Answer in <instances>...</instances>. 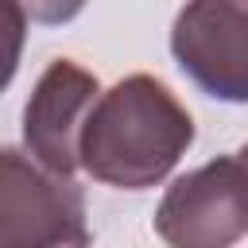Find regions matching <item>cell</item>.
I'll list each match as a JSON object with an SVG mask.
<instances>
[{
    "mask_svg": "<svg viewBox=\"0 0 248 248\" xmlns=\"http://www.w3.org/2000/svg\"><path fill=\"white\" fill-rule=\"evenodd\" d=\"M194 143V116L151 74L108 85L81 136V170L112 190L159 186Z\"/></svg>",
    "mask_w": 248,
    "mask_h": 248,
    "instance_id": "cell-1",
    "label": "cell"
},
{
    "mask_svg": "<svg viewBox=\"0 0 248 248\" xmlns=\"http://www.w3.org/2000/svg\"><path fill=\"white\" fill-rule=\"evenodd\" d=\"M85 194L74 174L50 170L31 151H0V244L4 248H85Z\"/></svg>",
    "mask_w": 248,
    "mask_h": 248,
    "instance_id": "cell-2",
    "label": "cell"
},
{
    "mask_svg": "<svg viewBox=\"0 0 248 248\" xmlns=\"http://www.w3.org/2000/svg\"><path fill=\"white\" fill-rule=\"evenodd\" d=\"M155 236L170 248H229L248 236V163L217 155L178 174L155 205Z\"/></svg>",
    "mask_w": 248,
    "mask_h": 248,
    "instance_id": "cell-3",
    "label": "cell"
},
{
    "mask_svg": "<svg viewBox=\"0 0 248 248\" xmlns=\"http://www.w3.org/2000/svg\"><path fill=\"white\" fill-rule=\"evenodd\" d=\"M178 70L213 101H248V0H186L170 23Z\"/></svg>",
    "mask_w": 248,
    "mask_h": 248,
    "instance_id": "cell-4",
    "label": "cell"
},
{
    "mask_svg": "<svg viewBox=\"0 0 248 248\" xmlns=\"http://www.w3.org/2000/svg\"><path fill=\"white\" fill-rule=\"evenodd\" d=\"M97 97V74H89L74 58H54L39 74L23 105V147L50 170L74 174L81 167V136Z\"/></svg>",
    "mask_w": 248,
    "mask_h": 248,
    "instance_id": "cell-5",
    "label": "cell"
},
{
    "mask_svg": "<svg viewBox=\"0 0 248 248\" xmlns=\"http://www.w3.org/2000/svg\"><path fill=\"white\" fill-rule=\"evenodd\" d=\"M31 23H46V27H58V23H70L74 16H81L85 0H16Z\"/></svg>",
    "mask_w": 248,
    "mask_h": 248,
    "instance_id": "cell-6",
    "label": "cell"
},
{
    "mask_svg": "<svg viewBox=\"0 0 248 248\" xmlns=\"http://www.w3.org/2000/svg\"><path fill=\"white\" fill-rule=\"evenodd\" d=\"M236 155H240V159L248 163V143H244V147H236Z\"/></svg>",
    "mask_w": 248,
    "mask_h": 248,
    "instance_id": "cell-7",
    "label": "cell"
}]
</instances>
